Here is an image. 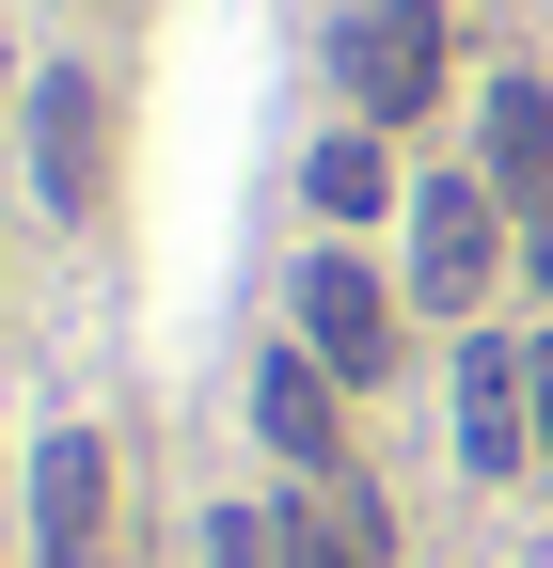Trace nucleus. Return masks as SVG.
Returning <instances> with one entry per match:
<instances>
[{
    "label": "nucleus",
    "instance_id": "nucleus-13",
    "mask_svg": "<svg viewBox=\"0 0 553 568\" xmlns=\"http://www.w3.org/2000/svg\"><path fill=\"white\" fill-rule=\"evenodd\" d=\"M537 474H553V347H537Z\"/></svg>",
    "mask_w": 553,
    "mask_h": 568
},
{
    "label": "nucleus",
    "instance_id": "nucleus-5",
    "mask_svg": "<svg viewBox=\"0 0 553 568\" xmlns=\"http://www.w3.org/2000/svg\"><path fill=\"white\" fill-rule=\"evenodd\" d=\"M32 552L48 568H111V443L95 426H48V458H32Z\"/></svg>",
    "mask_w": 553,
    "mask_h": 568
},
{
    "label": "nucleus",
    "instance_id": "nucleus-3",
    "mask_svg": "<svg viewBox=\"0 0 553 568\" xmlns=\"http://www.w3.org/2000/svg\"><path fill=\"white\" fill-rule=\"evenodd\" d=\"M32 190L63 205V222H95V205H111V80H80V63H48V80H32Z\"/></svg>",
    "mask_w": 553,
    "mask_h": 568
},
{
    "label": "nucleus",
    "instance_id": "nucleus-1",
    "mask_svg": "<svg viewBox=\"0 0 553 568\" xmlns=\"http://www.w3.org/2000/svg\"><path fill=\"white\" fill-rule=\"evenodd\" d=\"M459 458H474V489L537 474V347H506V332L459 347Z\"/></svg>",
    "mask_w": 553,
    "mask_h": 568
},
{
    "label": "nucleus",
    "instance_id": "nucleus-9",
    "mask_svg": "<svg viewBox=\"0 0 553 568\" xmlns=\"http://www.w3.org/2000/svg\"><path fill=\"white\" fill-rule=\"evenodd\" d=\"M491 190L553 205V95H537V80H506V95H491Z\"/></svg>",
    "mask_w": 553,
    "mask_h": 568
},
{
    "label": "nucleus",
    "instance_id": "nucleus-4",
    "mask_svg": "<svg viewBox=\"0 0 553 568\" xmlns=\"http://www.w3.org/2000/svg\"><path fill=\"white\" fill-rule=\"evenodd\" d=\"M349 95H364V126H411L443 95V0H364L349 17Z\"/></svg>",
    "mask_w": 553,
    "mask_h": 568
},
{
    "label": "nucleus",
    "instance_id": "nucleus-2",
    "mask_svg": "<svg viewBox=\"0 0 553 568\" xmlns=\"http://www.w3.org/2000/svg\"><path fill=\"white\" fill-rule=\"evenodd\" d=\"M491 174H428V190H411V301H428V316H474V301H491Z\"/></svg>",
    "mask_w": 553,
    "mask_h": 568
},
{
    "label": "nucleus",
    "instance_id": "nucleus-10",
    "mask_svg": "<svg viewBox=\"0 0 553 568\" xmlns=\"http://www.w3.org/2000/svg\"><path fill=\"white\" fill-rule=\"evenodd\" d=\"M316 205H332V222H380V205H395V159H380V126H332L316 142V174H301Z\"/></svg>",
    "mask_w": 553,
    "mask_h": 568
},
{
    "label": "nucleus",
    "instance_id": "nucleus-8",
    "mask_svg": "<svg viewBox=\"0 0 553 568\" xmlns=\"http://www.w3.org/2000/svg\"><path fill=\"white\" fill-rule=\"evenodd\" d=\"M285 521H301V568H380V552H395V521L364 506L349 474H316V489H285Z\"/></svg>",
    "mask_w": 553,
    "mask_h": 568
},
{
    "label": "nucleus",
    "instance_id": "nucleus-12",
    "mask_svg": "<svg viewBox=\"0 0 553 568\" xmlns=\"http://www.w3.org/2000/svg\"><path fill=\"white\" fill-rule=\"evenodd\" d=\"M522 268H537V284H553V205H522Z\"/></svg>",
    "mask_w": 553,
    "mask_h": 568
},
{
    "label": "nucleus",
    "instance_id": "nucleus-7",
    "mask_svg": "<svg viewBox=\"0 0 553 568\" xmlns=\"http://www.w3.org/2000/svg\"><path fill=\"white\" fill-rule=\"evenodd\" d=\"M332 395H349V379H332L316 347H301V364H269V379H253V426H269V458H285L301 489L332 474V443H349V426H332Z\"/></svg>",
    "mask_w": 553,
    "mask_h": 568
},
{
    "label": "nucleus",
    "instance_id": "nucleus-11",
    "mask_svg": "<svg viewBox=\"0 0 553 568\" xmlns=\"http://www.w3.org/2000/svg\"><path fill=\"white\" fill-rule=\"evenodd\" d=\"M205 552H222V568H301V521H285V506H222Z\"/></svg>",
    "mask_w": 553,
    "mask_h": 568
},
{
    "label": "nucleus",
    "instance_id": "nucleus-6",
    "mask_svg": "<svg viewBox=\"0 0 553 568\" xmlns=\"http://www.w3.org/2000/svg\"><path fill=\"white\" fill-rule=\"evenodd\" d=\"M301 347H316L332 379H395V301H380L349 253H316V268H301Z\"/></svg>",
    "mask_w": 553,
    "mask_h": 568
}]
</instances>
